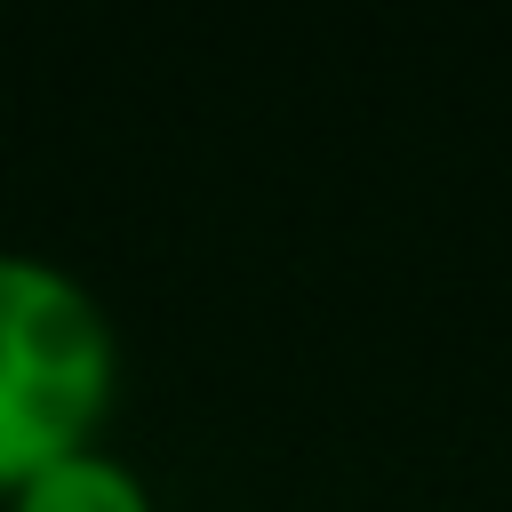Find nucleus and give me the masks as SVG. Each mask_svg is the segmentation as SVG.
<instances>
[{
	"label": "nucleus",
	"mask_w": 512,
	"mask_h": 512,
	"mask_svg": "<svg viewBox=\"0 0 512 512\" xmlns=\"http://www.w3.org/2000/svg\"><path fill=\"white\" fill-rule=\"evenodd\" d=\"M120 392V328L80 272L0 248V496L40 464L96 448Z\"/></svg>",
	"instance_id": "1"
},
{
	"label": "nucleus",
	"mask_w": 512,
	"mask_h": 512,
	"mask_svg": "<svg viewBox=\"0 0 512 512\" xmlns=\"http://www.w3.org/2000/svg\"><path fill=\"white\" fill-rule=\"evenodd\" d=\"M8 512H152V488L128 456H112L96 440V448L40 464L24 488H8Z\"/></svg>",
	"instance_id": "2"
}]
</instances>
